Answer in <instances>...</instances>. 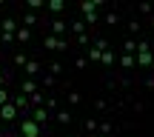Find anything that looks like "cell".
<instances>
[{
  "instance_id": "1",
  "label": "cell",
  "mask_w": 154,
  "mask_h": 137,
  "mask_svg": "<svg viewBox=\"0 0 154 137\" xmlns=\"http://www.w3.org/2000/svg\"><path fill=\"white\" fill-rule=\"evenodd\" d=\"M43 46H46L49 51H66V49H69V43H66V40H63V37H54V34H46Z\"/></svg>"
},
{
  "instance_id": "2",
  "label": "cell",
  "mask_w": 154,
  "mask_h": 137,
  "mask_svg": "<svg viewBox=\"0 0 154 137\" xmlns=\"http://www.w3.org/2000/svg\"><path fill=\"white\" fill-rule=\"evenodd\" d=\"M20 134H23V137H40V126L32 120V117H23V123H20Z\"/></svg>"
},
{
  "instance_id": "3",
  "label": "cell",
  "mask_w": 154,
  "mask_h": 137,
  "mask_svg": "<svg viewBox=\"0 0 154 137\" xmlns=\"http://www.w3.org/2000/svg\"><path fill=\"white\" fill-rule=\"evenodd\" d=\"M20 114V109H17L14 103H6V106H0V120H6V123H11L14 117Z\"/></svg>"
},
{
  "instance_id": "4",
  "label": "cell",
  "mask_w": 154,
  "mask_h": 137,
  "mask_svg": "<svg viewBox=\"0 0 154 137\" xmlns=\"http://www.w3.org/2000/svg\"><path fill=\"white\" fill-rule=\"evenodd\" d=\"M137 66H140V69L154 66V51H137Z\"/></svg>"
},
{
  "instance_id": "5",
  "label": "cell",
  "mask_w": 154,
  "mask_h": 137,
  "mask_svg": "<svg viewBox=\"0 0 154 137\" xmlns=\"http://www.w3.org/2000/svg\"><path fill=\"white\" fill-rule=\"evenodd\" d=\"M17 29H20V26H17L14 17H6V20H3V34H17Z\"/></svg>"
},
{
  "instance_id": "6",
  "label": "cell",
  "mask_w": 154,
  "mask_h": 137,
  "mask_svg": "<svg viewBox=\"0 0 154 137\" xmlns=\"http://www.w3.org/2000/svg\"><path fill=\"white\" fill-rule=\"evenodd\" d=\"M123 54H137V40H134V37L123 40Z\"/></svg>"
},
{
  "instance_id": "7",
  "label": "cell",
  "mask_w": 154,
  "mask_h": 137,
  "mask_svg": "<svg viewBox=\"0 0 154 137\" xmlns=\"http://www.w3.org/2000/svg\"><path fill=\"white\" fill-rule=\"evenodd\" d=\"M51 32H54V37H60L63 32H69V23L66 20H51Z\"/></svg>"
},
{
  "instance_id": "8",
  "label": "cell",
  "mask_w": 154,
  "mask_h": 137,
  "mask_svg": "<svg viewBox=\"0 0 154 137\" xmlns=\"http://www.w3.org/2000/svg\"><path fill=\"white\" fill-rule=\"evenodd\" d=\"M32 120L37 123V126H43V123L49 120V111H46V109H34V111H32Z\"/></svg>"
},
{
  "instance_id": "9",
  "label": "cell",
  "mask_w": 154,
  "mask_h": 137,
  "mask_svg": "<svg viewBox=\"0 0 154 137\" xmlns=\"http://www.w3.org/2000/svg\"><path fill=\"white\" fill-rule=\"evenodd\" d=\"M14 40H20V43H29V40H32V29L20 26V29H17V34H14Z\"/></svg>"
},
{
  "instance_id": "10",
  "label": "cell",
  "mask_w": 154,
  "mask_h": 137,
  "mask_svg": "<svg viewBox=\"0 0 154 137\" xmlns=\"http://www.w3.org/2000/svg\"><path fill=\"white\" fill-rule=\"evenodd\" d=\"M120 66L123 69H134V66H137V54H123L120 57Z\"/></svg>"
},
{
  "instance_id": "11",
  "label": "cell",
  "mask_w": 154,
  "mask_h": 137,
  "mask_svg": "<svg viewBox=\"0 0 154 137\" xmlns=\"http://www.w3.org/2000/svg\"><path fill=\"white\" fill-rule=\"evenodd\" d=\"M11 103H14V106H17V109H20V111H23V109H26V111H29V106H32V103H29V97H26V94H23V92H20V94H17V97H14V100H11Z\"/></svg>"
},
{
  "instance_id": "12",
  "label": "cell",
  "mask_w": 154,
  "mask_h": 137,
  "mask_svg": "<svg viewBox=\"0 0 154 137\" xmlns=\"http://www.w3.org/2000/svg\"><path fill=\"white\" fill-rule=\"evenodd\" d=\"M97 6H103V3H100V0H86L80 9H83V14H91V11H97Z\"/></svg>"
},
{
  "instance_id": "13",
  "label": "cell",
  "mask_w": 154,
  "mask_h": 137,
  "mask_svg": "<svg viewBox=\"0 0 154 137\" xmlns=\"http://www.w3.org/2000/svg\"><path fill=\"white\" fill-rule=\"evenodd\" d=\"M46 6H49V11H54V14H60V11L66 9V3H63V0H49Z\"/></svg>"
},
{
  "instance_id": "14",
  "label": "cell",
  "mask_w": 154,
  "mask_h": 137,
  "mask_svg": "<svg viewBox=\"0 0 154 137\" xmlns=\"http://www.w3.org/2000/svg\"><path fill=\"white\" fill-rule=\"evenodd\" d=\"M69 29H72L77 37H80V34H86V23H83V20H72V26H69Z\"/></svg>"
},
{
  "instance_id": "15",
  "label": "cell",
  "mask_w": 154,
  "mask_h": 137,
  "mask_svg": "<svg viewBox=\"0 0 154 137\" xmlns=\"http://www.w3.org/2000/svg\"><path fill=\"white\" fill-rule=\"evenodd\" d=\"M88 60H91V63H100V60H103V51H100L97 46H91V49H88Z\"/></svg>"
},
{
  "instance_id": "16",
  "label": "cell",
  "mask_w": 154,
  "mask_h": 137,
  "mask_svg": "<svg viewBox=\"0 0 154 137\" xmlns=\"http://www.w3.org/2000/svg\"><path fill=\"white\" fill-rule=\"evenodd\" d=\"M34 92H37V83H34V80H26V83H23V94H26V97H32Z\"/></svg>"
},
{
  "instance_id": "17",
  "label": "cell",
  "mask_w": 154,
  "mask_h": 137,
  "mask_svg": "<svg viewBox=\"0 0 154 137\" xmlns=\"http://www.w3.org/2000/svg\"><path fill=\"white\" fill-rule=\"evenodd\" d=\"M26 74H32V77L40 74V63H37V60H29V63H26Z\"/></svg>"
},
{
  "instance_id": "18",
  "label": "cell",
  "mask_w": 154,
  "mask_h": 137,
  "mask_svg": "<svg viewBox=\"0 0 154 137\" xmlns=\"http://www.w3.org/2000/svg\"><path fill=\"white\" fill-rule=\"evenodd\" d=\"M29 103H32L34 109H43V94H40V92H34L32 97H29Z\"/></svg>"
},
{
  "instance_id": "19",
  "label": "cell",
  "mask_w": 154,
  "mask_h": 137,
  "mask_svg": "<svg viewBox=\"0 0 154 137\" xmlns=\"http://www.w3.org/2000/svg\"><path fill=\"white\" fill-rule=\"evenodd\" d=\"M57 123L69 126V123H72V111H57Z\"/></svg>"
},
{
  "instance_id": "20",
  "label": "cell",
  "mask_w": 154,
  "mask_h": 137,
  "mask_svg": "<svg viewBox=\"0 0 154 137\" xmlns=\"http://www.w3.org/2000/svg\"><path fill=\"white\" fill-rule=\"evenodd\" d=\"M97 11H91V14H83V23H86V26H97Z\"/></svg>"
},
{
  "instance_id": "21",
  "label": "cell",
  "mask_w": 154,
  "mask_h": 137,
  "mask_svg": "<svg viewBox=\"0 0 154 137\" xmlns=\"http://www.w3.org/2000/svg\"><path fill=\"white\" fill-rule=\"evenodd\" d=\"M83 126H86V132H100V123L94 120V117H88V120L83 123Z\"/></svg>"
},
{
  "instance_id": "22",
  "label": "cell",
  "mask_w": 154,
  "mask_h": 137,
  "mask_svg": "<svg viewBox=\"0 0 154 137\" xmlns=\"http://www.w3.org/2000/svg\"><path fill=\"white\" fill-rule=\"evenodd\" d=\"M100 63H103V66H111V63H114V51H103V60H100Z\"/></svg>"
},
{
  "instance_id": "23",
  "label": "cell",
  "mask_w": 154,
  "mask_h": 137,
  "mask_svg": "<svg viewBox=\"0 0 154 137\" xmlns=\"http://www.w3.org/2000/svg\"><path fill=\"white\" fill-rule=\"evenodd\" d=\"M26 54H23V51H17V54H14V66H23V69H26Z\"/></svg>"
},
{
  "instance_id": "24",
  "label": "cell",
  "mask_w": 154,
  "mask_h": 137,
  "mask_svg": "<svg viewBox=\"0 0 154 137\" xmlns=\"http://www.w3.org/2000/svg\"><path fill=\"white\" fill-rule=\"evenodd\" d=\"M60 71H63V63H49V74H60Z\"/></svg>"
},
{
  "instance_id": "25",
  "label": "cell",
  "mask_w": 154,
  "mask_h": 137,
  "mask_svg": "<svg viewBox=\"0 0 154 137\" xmlns=\"http://www.w3.org/2000/svg\"><path fill=\"white\" fill-rule=\"evenodd\" d=\"M103 20H106V26H117V14H114V11H109Z\"/></svg>"
},
{
  "instance_id": "26",
  "label": "cell",
  "mask_w": 154,
  "mask_h": 137,
  "mask_svg": "<svg viewBox=\"0 0 154 137\" xmlns=\"http://www.w3.org/2000/svg\"><path fill=\"white\" fill-rule=\"evenodd\" d=\"M34 23H37V17H34V14H26V17H23V26H26V29H32Z\"/></svg>"
},
{
  "instance_id": "27",
  "label": "cell",
  "mask_w": 154,
  "mask_h": 137,
  "mask_svg": "<svg viewBox=\"0 0 154 137\" xmlns=\"http://www.w3.org/2000/svg\"><path fill=\"white\" fill-rule=\"evenodd\" d=\"M80 92H69V103H72V106H77V103H80Z\"/></svg>"
},
{
  "instance_id": "28",
  "label": "cell",
  "mask_w": 154,
  "mask_h": 137,
  "mask_svg": "<svg viewBox=\"0 0 154 137\" xmlns=\"http://www.w3.org/2000/svg\"><path fill=\"white\" fill-rule=\"evenodd\" d=\"M128 32L137 34V32H140V20H128Z\"/></svg>"
},
{
  "instance_id": "29",
  "label": "cell",
  "mask_w": 154,
  "mask_h": 137,
  "mask_svg": "<svg viewBox=\"0 0 154 137\" xmlns=\"http://www.w3.org/2000/svg\"><path fill=\"white\" fill-rule=\"evenodd\" d=\"M43 86H46V89L54 86V74H43Z\"/></svg>"
},
{
  "instance_id": "30",
  "label": "cell",
  "mask_w": 154,
  "mask_h": 137,
  "mask_svg": "<svg viewBox=\"0 0 154 137\" xmlns=\"http://www.w3.org/2000/svg\"><path fill=\"white\" fill-rule=\"evenodd\" d=\"M137 51H151V43H146V40H140V43H137Z\"/></svg>"
},
{
  "instance_id": "31",
  "label": "cell",
  "mask_w": 154,
  "mask_h": 137,
  "mask_svg": "<svg viewBox=\"0 0 154 137\" xmlns=\"http://www.w3.org/2000/svg\"><path fill=\"white\" fill-rule=\"evenodd\" d=\"M9 103V92H6V89H0V106H6Z\"/></svg>"
},
{
  "instance_id": "32",
  "label": "cell",
  "mask_w": 154,
  "mask_h": 137,
  "mask_svg": "<svg viewBox=\"0 0 154 137\" xmlns=\"http://www.w3.org/2000/svg\"><path fill=\"white\" fill-rule=\"evenodd\" d=\"M100 134H111V123H100Z\"/></svg>"
},
{
  "instance_id": "33",
  "label": "cell",
  "mask_w": 154,
  "mask_h": 137,
  "mask_svg": "<svg viewBox=\"0 0 154 137\" xmlns=\"http://www.w3.org/2000/svg\"><path fill=\"white\" fill-rule=\"evenodd\" d=\"M0 43H3V46H6V43H14V34H3V37H0Z\"/></svg>"
},
{
  "instance_id": "34",
  "label": "cell",
  "mask_w": 154,
  "mask_h": 137,
  "mask_svg": "<svg viewBox=\"0 0 154 137\" xmlns=\"http://www.w3.org/2000/svg\"><path fill=\"white\" fill-rule=\"evenodd\" d=\"M74 69H86V57H77V60H74Z\"/></svg>"
},
{
  "instance_id": "35",
  "label": "cell",
  "mask_w": 154,
  "mask_h": 137,
  "mask_svg": "<svg viewBox=\"0 0 154 137\" xmlns=\"http://www.w3.org/2000/svg\"><path fill=\"white\" fill-rule=\"evenodd\" d=\"M0 89H6V74H0Z\"/></svg>"
},
{
  "instance_id": "36",
  "label": "cell",
  "mask_w": 154,
  "mask_h": 137,
  "mask_svg": "<svg viewBox=\"0 0 154 137\" xmlns=\"http://www.w3.org/2000/svg\"><path fill=\"white\" fill-rule=\"evenodd\" d=\"M94 137H106V134H94Z\"/></svg>"
},
{
  "instance_id": "37",
  "label": "cell",
  "mask_w": 154,
  "mask_h": 137,
  "mask_svg": "<svg viewBox=\"0 0 154 137\" xmlns=\"http://www.w3.org/2000/svg\"><path fill=\"white\" fill-rule=\"evenodd\" d=\"M20 137H23V134H20Z\"/></svg>"
}]
</instances>
